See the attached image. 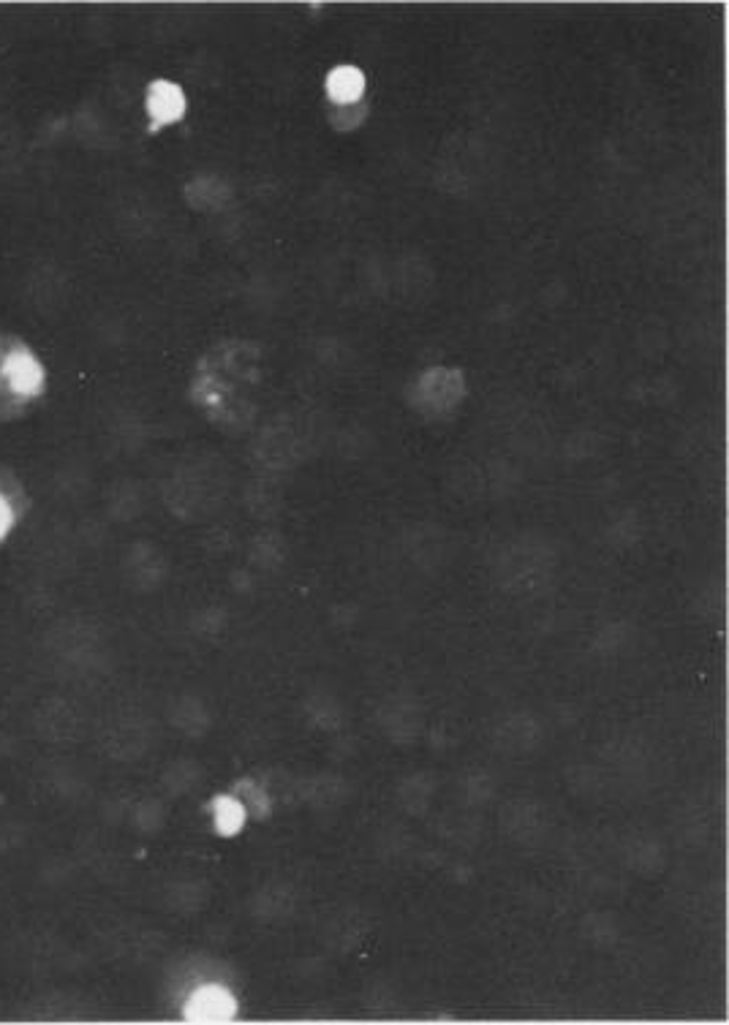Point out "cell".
I'll return each mask as SVG.
<instances>
[{"mask_svg": "<svg viewBox=\"0 0 729 1025\" xmlns=\"http://www.w3.org/2000/svg\"><path fill=\"white\" fill-rule=\"evenodd\" d=\"M362 90H365V77H362L360 68L354 66L335 68L330 74V79H327V93H330V98L338 107H354V104H360Z\"/></svg>", "mask_w": 729, "mask_h": 1025, "instance_id": "ba28073f", "label": "cell"}, {"mask_svg": "<svg viewBox=\"0 0 729 1025\" xmlns=\"http://www.w3.org/2000/svg\"><path fill=\"white\" fill-rule=\"evenodd\" d=\"M215 827L226 835H232L243 827V805L232 800V797H224L215 803Z\"/></svg>", "mask_w": 729, "mask_h": 1025, "instance_id": "7c38bea8", "label": "cell"}, {"mask_svg": "<svg viewBox=\"0 0 729 1025\" xmlns=\"http://www.w3.org/2000/svg\"><path fill=\"white\" fill-rule=\"evenodd\" d=\"M107 748L117 759H137L150 743V726L139 716H120L107 729Z\"/></svg>", "mask_w": 729, "mask_h": 1025, "instance_id": "3957f363", "label": "cell"}, {"mask_svg": "<svg viewBox=\"0 0 729 1025\" xmlns=\"http://www.w3.org/2000/svg\"><path fill=\"white\" fill-rule=\"evenodd\" d=\"M289 911H292L289 892L281 890V887H270V890L262 892V898H259V914L262 917H281V914H289Z\"/></svg>", "mask_w": 729, "mask_h": 1025, "instance_id": "5bb4252c", "label": "cell"}, {"mask_svg": "<svg viewBox=\"0 0 729 1025\" xmlns=\"http://www.w3.org/2000/svg\"><path fill=\"white\" fill-rule=\"evenodd\" d=\"M430 794H433V781H430L425 773L411 775V778H406V781L400 784V803L406 805L409 811H422V808H428Z\"/></svg>", "mask_w": 729, "mask_h": 1025, "instance_id": "8fae6325", "label": "cell"}, {"mask_svg": "<svg viewBox=\"0 0 729 1025\" xmlns=\"http://www.w3.org/2000/svg\"><path fill=\"white\" fill-rule=\"evenodd\" d=\"M3 376L9 381L11 389H17L20 395H33L39 392L41 387V368L36 359L25 354V351H17L6 359L3 365Z\"/></svg>", "mask_w": 729, "mask_h": 1025, "instance_id": "52a82bcc", "label": "cell"}, {"mask_svg": "<svg viewBox=\"0 0 729 1025\" xmlns=\"http://www.w3.org/2000/svg\"><path fill=\"white\" fill-rule=\"evenodd\" d=\"M185 101L180 88L169 85V82H156L150 88V96H147V115L156 126H166V123H175L177 117L183 115Z\"/></svg>", "mask_w": 729, "mask_h": 1025, "instance_id": "8992f818", "label": "cell"}, {"mask_svg": "<svg viewBox=\"0 0 729 1025\" xmlns=\"http://www.w3.org/2000/svg\"><path fill=\"white\" fill-rule=\"evenodd\" d=\"M172 724L180 726L185 735H205L210 716H207L205 705L199 699L183 697L172 705Z\"/></svg>", "mask_w": 729, "mask_h": 1025, "instance_id": "9c48e42d", "label": "cell"}, {"mask_svg": "<svg viewBox=\"0 0 729 1025\" xmlns=\"http://www.w3.org/2000/svg\"><path fill=\"white\" fill-rule=\"evenodd\" d=\"M501 827L515 843H534L547 827L545 808L534 800H512L504 805Z\"/></svg>", "mask_w": 729, "mask_h": 1025, "instance_id": "7a4b0ae2", "label": "cell"}, {"mask_svg": "<svg viewBox=\"0 0 729 1025\" xmlns=\"http://www.w3.org/2000/svg\"><path fill=\"white\" fill-rule=\"evenodd\" d=\"M11 523V514H9V506H6V501L0 498V536L6 533V528H9Z\"/></svg>", "mask_w": 729, "mask_h": 1025, "instance_id": "2e32d148", "label": "cell"}, {"mask_svg": "<svg viewBox=\"0 0 729 1025\" xmlns=\"http://www.w3.org/2000/svg\"><path fill=\"white\" fill-rule=\"evenodd\" d=\"M485 781H487V773L468 775V784H471V786H468V789H466V794H468V800H471V803H485L487 797H490V792H493V781H490V784H487V786H482V784H485Z\"/></svg>", "mask_w": 729, "mask_h": 1025, "instance_id": "9a60e30c", "label": "cell"}, {"mask_svg": "<svg viewBox=\"0 0 729 1025\" xmlns=\"http://www.w3.org/2000/svg\"><path fill=\"white\" fill-rule=\"evenodd\" d=\"M39 729H41V735L49 737V740H55V743L71 740V737H77V729H79L77 710H74L69 702L52 699V702H47V705H41Z\"/></svg>", "mask_w": 729, "mask_h": 1025, "instance_id": "5b68a950", "label": "cell"}, {"mask_svg": "<svg viewBox=\"0 0 729 1025\" xmlns=\"http://www.w3.org/2000/svg\"><path fill=\"white\" fill-rule=\"evenodd\" d=\"M172 903H175L172 909H202V903H205L202 884L199 881H180V884H175L172 887Z\"/></svg>", "mask_w": 729, "mask_h": 1025, "instance_id": "4fadbf2b", "label": "cell"}, {"mask_svg": "<svg viewBox=\"0 0 729 1025\" xmlns=\"http://www.w3.org/2000/svg\"><path fill=\"white\" fill-rule=\"evenodd\" d=\"M490 735H493L496 748L506 751L509 756H523L542 743L545 732H542V724L536 721V716L525 713V710H515V713H506L504 718H498Z\"/></svg>", "mask_w": 729, "mask_h": 1025, "instance_id": "6da1fadb", "label": "cell"}, {"mask_svg": "<svg viewBox=\"0 0 729 1025\" xmlns=\"http://www.w3.org/2000/svg\"><path fill=\"white\" fill-rule=\"evenodd\" d=\"M381 726H384V732H387L392 740H398V743H409V740H414V737L419 735V729H422V716H419V710L414 702H403V699H395V702H389L384 710H381Z\"/></svg>", "mask_w": 729, "mask_h": 1025, "instance_id": "277c9868", "label": "cell"}, {"mask_svg": "<svg viewBox=\"0 0 729 1025\" xmlns=\"http://www.w3.org/2000/svg\"><path fill=\"white\" fill-rule=\"evenodd\" d=\"M232 998L224 990H202L194 1001V1017L199 1020H224L232 1015Z\"/></svg>", "mask_w": 729, "mask_h": 1025, "instance_id": "30bf717a", "label": "cell"}]
</instances>
